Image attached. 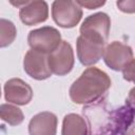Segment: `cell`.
<instances>
[{
    "label": "cell",
    "instance_id": "cell-1",
    "mask_svg": "<svg viewBox=\"0 0 135 135\" xmlns=\"http://www.w3.org/2000/svg\"><path fill=\"white\" fill-rule=\"evenodd\" d=\"M111 86L108 74L98 68H88L75 80L69 91L70 98L77 104H91L103 98Z\"/></svg>",
    "mask_w": 135,
    "mask_h": 135
},
{
    "label": "cell",
    "instance_id": "cell-2",
    "mask_svg": "<svg viewBox=\"0 0 135 135\" xmlns=\"http://www.w3.org/2000/svg\"><path fill=\"white\" fill-rule=\"evenodd\" d=\"M104 135H135V107L124 104L112 111Z\"/></svg>",
    "mask_w": 135,
    "mask_h": 135
},
{
    "label": "cell",
    "instance_id": "cell-3",
    "mask_svg": "<svg viewBox=\"0 0 135 135\" xmlns=\"http://www.w3.org/2000/svg\"><path fill=\"white\" fill-rule=\"evenodd\" d=\"M52 17L60 27L72 28L79 23L82 17V7L77 1L57 0L52 4Z\"/></svg>",
    "mask_w": 135,
    "mask_h": 135
},
{
    "label": "cell",
    "instance_id": "cell-4",
    "mask_svg": "<svg viewBox=\"0 0 135 135\" xmlns=\"http://www.w3.org/2000/svg\"><path fill=\"white\" fill-rule=\"evenodd\" d=\"M27 42L32 50L45 54L54 52L62 42L59 31L53 26H42L28 33Z\"/></svg>",
    "mask_w": 135,
    "mask_h": 135
},
{
    "label": "cell",
    "instance_id": "cell-5",
    "mask_svg": "<svg viewBox=\"0 0 135 135\" xmlns=\"http://www.w3.org/2000/svg\"><path fill=\"white\" fill-rule=\"evenodd\" d=\"M111 27V19L108 14L99 12L88 16L80 26V35L86 38L107 42Z\"/></svg>",
    "mask_w": 135,
    "mask_h": 135
},
{
    "label": "cell",
    "instance_id": "cell-6",
    "mask_svg": "<svg viewBox=\"0 0 135 135\" xmlns=\"http://www.w3.org/2000/svg\"><path fill=\"white\" fill-rule=\"evenodd\" d=\"M105 99L101 98L98 101L86 104L83 108V114L89 120V135H104L111 112H108L105 109Z\"/></svg>",
    "mask_w": 135,
    "mask_h": 135
},
{
    "label": "cell",
    "instance_id": "cell-7",
    "mask_svg": "<svg viewBox=\"0 0 135 135\" xmlns=\"http://www.w3.org/2000/svg\"><path fill=\"white\" fill-rule=\"evenodd\" d=\"M23 69L30 77L36 80L47 79L53 74L49 64V54L32 49L24 56Z\"/></svg>",
    "mask_w": 135,
    "mask_h": 135
},
{
    "label": "cell",
    "instance_id": "cell-8",
    "mask_svg": "<svg viewBox=\"0 0 135 135\" xmlns=\"http://www.w3.org/2000/svg\"><path fill=\"white\" fill-rule=\"evenodd\" d=\"M133 51L131 46L120 42L113 41L111 42L104 51L103 60L104 63L113 71L119 72L133 60Z\"/></svg>",
    "mask_w": 135,
    "mask_h": 135
},
{
    "label": "cell",
    "instance_id": "cell-9",
    "mask_svg": "<svg viewBox=\"0 0 135 135\" xmlns=\"http://www.w3.org/2000/svg\"><path fill=\"white\" fill-rule=\"evenodd\" d=\"M74 52L68 41H62L60 45L49 54V64L53 74L64 76L69 74L74 66Z\"/></svg>",
    "mask_w": 135,
    "mask_h": 135
},
{
    "label": "cell",
    "instance_id": "cell-10",
    "mask_svg": "<svg viewBox=\"0 0 135 135\" xmlns=\"http://www.w3.org/2000/svg\"><path fill=\"white\" fill-rule=\"evenodd\" d=\"M104 45V42L86 38L80 35L76 41L77 56L80 63L86 66L97 63L101 59V57H103L105 51Z\"/></svg>",
    "mask_w": 135,
    "mask_h": 135
},
{
    "label": "cell",
    "instance_id": "cell-11",
    "mask_svg": "<svg viewBox=\"0 0 135 135\" xmlns=\"http://www.w3.org/2000/svg\"><path fill=\"white\" fill-rule=\"evenodd\" d=\"M4 98L11 103L25 105L33 98V90L30 84L20 78H12L4 84Z\"/></svg>",
    "mask_w": 135,
    "mask_h": 135
},
{
    "label": "cell",
    "instance_id": "cell-12",
    "mask_svg": "<svg viewBox=\"0 0 135 135\" xmlns=\"http://www.w3.org/2000/svg\"><path fill=\"white\" fill-rule=\"evenodd\" d=\"M19 17L25 25H36L44 22L49 17V6L45 1L35 0L27 1L25 5L20 7Z\"/></svg>",
    "mask_w": 135,
    "mask_h": 135
},
{
    "label": "cell",
    "instance_id": "cell-13",
    "mask_svg": "<svg viewBox=\"0 0 135 135\" xmlns=\"http://www.w3.org/2000/svg\"><path fill=\"white\" fill-rule=\"evenodd\" d=\"M57 116L52 112H40L32 117L28 123L30 135H56Z\"/></svg>",
    "mask_w": 135,
    "mask_h": 135
},
{
    "label": "cell",
    "instance_id": "cell-14",
    "mask_svg": "<svg viewBox=\"0 0 135 135\" xmlns=\"http://www.w3.org/2000/svg\"><path fill=\"white\" fill-rule=\"evenodd\" d=\"M61 135H89V126L78 114H66L62 120Z\"/></svg>",
    "mask_w": 135,
    "mask_h": 135
},
{
    "label": "cell",
    "instance_id": "cell-15",
    "mask_svg": "<svg viewBox=\"0 0 135 135\" xmlns=\"http://www.w3.org/2000/svg\"><path fill=\"white\" fill-rule=\"evenodd\" d=\"M0 117L9 126H19L24 120L23 112L16 105L9 103H2L0 107Z\"/></svg>",
    "mask_w": 135,
    "mask_h": 135
},
{
    "label": "cell",
    "instance_id": "cell-16",
    "mask_svg": "<svg viewBox=\"0 0 135 135\" xmlns=\"http://www.w3.org/2000/svg\"><path fill=\"white\" fill-rule=\"evenodd\" d=\"M17 35V30L15 24L6 20L4 18L0 19V46L1 47H6L11 45Z\"/></svg>",
    "mask_w": 135,
    "mask_h": 135
},
{
    "label": "cell",
    "instance_id": "cell-17",
    "mask_svg": "<svg viewBox=\"0 0 135 135\" xmlns=\"http://www.w3.org/2000/svg\"><path fill=\"white\" fill-rule=\"evenodd\" d=\"M123 79L135 83V59H133L122 71Z\"/></svg>",
    "mask_w": 135,
    "mask_h": 135
},
{
    "label": "cell",
    "instance_id": "cell-18",
    "mask_svg": "<svg viewBox=\"0 0 135 135\" xmlns=\"http://www.w3.org/2000/svg\"><path fill=\"white\" fill-rule=\"evenodd\" d=\"M117 7L127 14H133L135 13V0H127V1H117L116 2Z\"/></svg>",
    "mask_w": 135,
    "mask_h": 135
},
{
    "label": "cell",
    "instance_id": "cell-19",
    "mask_svg": "<svg viewBox=\"0 0 135 135\" xmlns=\"http://www.w3.org/2000/svg\"><path fill=\"white\" fill-rule=\"evenodd\" d=\"M77 3L81 6V7H85L88 9H95L98 8L102 5H104L105 1H92V0H88V1H77Z\"/></svg>",
    "mask_w": 135,
    "mask_h": 135
},
{
    "label": "cell",
    "instance_id": "cell-20",
    "mask_svg": "<svg viewBox=\"0 0 135 135\" xmlns=\"http://www.w3.org/2000/svg\"><path fill=\"white\" fill-rule=\"evenodd\" d=\"M126 104L135 107V88H133L129 92V95H128V97L126 99Z\"/></svg>",
    "mask_w": 135,
    "mask_h": 135
}]
</instances>
